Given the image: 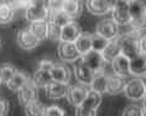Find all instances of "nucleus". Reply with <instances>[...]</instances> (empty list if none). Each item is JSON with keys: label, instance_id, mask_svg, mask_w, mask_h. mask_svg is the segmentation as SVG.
<instances>
[{"label": "nucleus", "instance_id": "17", "mask_svg": "<svg viewBox=\"0 0 146 116\" xmlns=\"http://www.w3.org/2000/svg\"><path fill=\"white\" fill-rule=\"evenodd\" d=\"M111 66H113L114 73L116 75H119V77L124 78L130 74V59L121 53L111 62Z\"/></svg>", "mask_w": 146, "mask_h": 116}, {"label": "nucleus", "instance_id": "7", "mask_svg": "<svg viewBox=\"0 0 146 116\" xmlns=\"http://www.w3.org/2000/svg\"><path fill=\"white\" fill-rule=\"evenodd\" d=\"M26 19L31 22H38V21H46L50 17V9L43 3H35L30 9L26 10L25 14Z\"/></svg>", "mask_w": 146, "mask_h": 116}, {"label": "nucleus", "instance_id": "26", "mask_svg": "<svg viewBox=\"0 0 146 116\" xmlns=\"http://www.w3.org/2000/svg\"><path fill=\"white\" fill-rule=\"evenodd\" d=\"M71 21H72V19L63 11V10L50 13V21L48 22L54 25V26H57V27H60V28L66 26V25L69 24Z\"/></svg>", "mask_w": 146, "mask_h": 116}, {"label": "nucleus", "instance_id": "6", "mask_svg": "<svg viewBox=\"0 0 146 116\" xmlns=\"http://www.w3.org/2000/svg\"><path fill=\"white\" fill-rule=\"evenodd\" d=\"M88 92H89V89H88V86H86V85H82V84L71 85V86H68V89H67L66 98H67L69 104L79 106L87 98Z\"/></svg>", "mask_w": 146, "mask_h": 116}, {"label": "nucleus", "instance_id": "1", "mask_svg": "<svg viewBox=\"0 0 146 116\" xmlns=\"http://www.w3.org/2000/svg\"><path fill=\"white\" fill-rule=\"evenodd\" d=\"M142 36H144V31L133 30V28H131L130 32H126L121 36L119 35L121 54H124L129 59H133V58L140 56V40L142 38Z\"/></svg>", "mask_w": 146, "mask_h": 116}, {"label": "nucleus", "instance_id": "24", "mask_svg": "<svg viewBox=\"0 0 146 116\" xmlns=\"http://www.w3.org/2000/svg\"><path fill=\"white\" fill-rule=\"evenodd\" d=\"M31 82H32V84L38 89V88H46V86L53 80H52V78H51L50 72L37 69L35 72V74H34V77H32Z\"/></svg>", "mask_w": 146, "mask_h": 116}, {"label": "nucleus", "instance_id": "14", "mask_svg": "<svg viewBox=\"0 0 146 116\" xmlns=\"http://www.w3.org/2000/svg\"><path fill=\"white\" fill-rule=\"evenodd\" d=\"M40 41L32 35L29 28H24L17 32V45L23 49H34L38 46Z\"/></svg>", "mask_w": 146, "mask_h": 116}, {"label": "nucleus", "instance_id": "22", "mask_svg": "<svg viewBox=\"0 0 146 116\" xmlns=\"http://www.w3.org/2000/svg\"><path fill=\"white\" fill-rule=\"evenodd\" d=\"M74 46L77 51L81 53V56H84L92 51V34L88 32H82V35L74 42Z\"/></svg>", "mask_w": 146, "mask_h": 116}, {"label": "nucleus", "instance_id": "2", "mask_svg": "<svg viewBox=\"0 0 146 116\" xmlns=\"http://www.w3.org/2000/svg\"><path fill=\"white\" fill-rule=\"evenodd\" d=\"M129 11L131 28L144 31L146 28V4L142 1H129Z\"/></svg>", "mask_w": 146, "mask_h": 116}, {"label": "nucleus", "instance_id": "30", "mask_svg": "<svg viewBox=\"0 0 146 116\" xmlns=\"http://www.w3.org/2000/svg\"><path fill=\"white\" fill-rule=\"evenodd\" d=\"M16 72H17L16 68L13 64H9V63L0 64V79H1V83H5L6 84L15 75Z\"/></svg>", "mask_w": 146, "mask_h": 116}, {"label": "nucleus", "instance_id": "41", "mask_svg": "<svg viewBox=\"0 0 146 116\" xmlns=\"http://www.w3.org/2000/svg\"><path fill=\"white\" fill-rule=\"evenodd\" d=\"M1 43H3V42H1V38H0V48H1Z\"/></svg>", "mask_w": 146, "mask_h": 116}, {"label": "nucleus", "instance_id": "3", "mask_svg": "<svg viewBox=\"0 0 146 116\" xmlns=\"http://www.w3.org/2000/svg\"><path fill=\"white\" fill-rule=\"evenodd\" d=\"M113 11V21L120 26L130 25L131 17L129 11V1H115L111 9Z\"/></svg>", "mask_w": 146, "mask_h": 116}, {"label": "nucleus", "instance_id": "38", "mask_svg": "<svg viewBox=\"0 0 146 116\" xmlns=\"http://www.w3.org/2000/svg\"><path fill=\"white\" fill-rule=\"evenodd\" d=\"M140 51L142 54L146 56V35L142 36V38L140 40Z\"/></svg>", "mask_w": 146, "mask_h": 116}, {"label": "nucleus", "instance_id": "27", "mask_svg": "<svg viewBox=\"0 0 146 116\" xmlns=\"http://www.w3.org/2000/svg\"><path fill=\"white\" fill-rule=\"evenodd\" d=\"M15 15V9L11 3H0V24L11 22Z\"/></svg>", "mask_w": 146, "mask_h": 116}, {"label": "nucleus", "instance_id": "11", "mask_svg": "<svg viewBox=\"0 0 146 116\" xmlns=\"http://www.w3.org/2000/svg\"><path fill=\"white\" fill-rule=\"evenodd\" d=\"M51 78H52L53 82L61 83V84H66L67 85L69 80H71V69L69 67L64 66L62 63H54L53 67L51 68L50 71Z\"/></svg>", "mask_w": 146, "mask_h": 116}, {"label": "nucleus", "instance_id": "43", "mask_svg": "<svg viewBox=\"0 0 146 116\" xmlns=\"http://www.w3.org/2000/svg\"><path fill=\"white\" fill-rule=\"evenodd\" d=\"M0 84H1V79H0Z\"/></svg>", "mask_w": 146, "mask_h": 116}, {"label": "nucleus", "instance_id": "23", "mask_svg": "<svg viewBox=\"0 0 146 116\" xmlns=\"http://www.w3.org/2000/svg\"><path fill=\"white\" fill-rule=\"evenodd\" d=\"M29 30L32 32V35H34L38 41H42V40L47 38V36H48V22H47V21L31 22Z\"/></svg>", "mask_w": 146, "mask_h": 116}, {"label": "nucleus", "instance_id": "33", "mask_svg": "<svg viewBox=\"0 0 146 116\" xmlns=\"http://www.w3.org/2000/svg\"><path fill=\"white\" fill-rule=\"evenodd\" d=\"M45 116H67V114L58 105H50L45 109Z\"/></svg>", "mask_w": 146, "mask_h": 116}, {"label": "nucleus", "instance_id": "37", "mask_svg": "<svg viewBox=\"0 0 146 116\" xmlns=\"http://www.w3.org/2000/svg\"><path fill=\"white\" fill-rule=\"evenodd\" d=\"M9 112V103L8 100L0 98V116H5Z\"/></svg>", "mask_w": 146, "mask_h": 116}, {"label": "nucleus", "instance_id": "19", "mask_svg": "<svg viewBox=\"0 0 146 116\" xmlns=\"http://www.w3.org/2000/svg\"><path fill=\"white\" fill-rule=\"evenodd\" d=\"M30 80H31L30 77H29L25 72H19L17 71L15 73V75H14V77L10 79L8 83H6V86H8L9 90L17 93L24 85H26Z\"/></svg>", "mask_w": 146, "mask_h": 116}, {"label": "nucleus", "instance_id": "28", "mask_svg": "<svg viewBox=\"0 0 146 116\" xmlns=\"http://www.w3.org/2000/svg\"><path fill=\"white\" fill-rule=\"evenodd\" d=\"M107 82H108V75L105 74V72L103 73H98L94 75V79L90 84V90L99 94L105 93V88H107Z\"/></svg>", "mask_w": 146, "mask_h": 116}, {"label": "nucleus", "instance_id": "20", "mask_svg": "<svg viewBox=\"0 0 146 116\" xmlns=\"http://www.w3.org/2000/svg\"><path fill=\"white\" fill-rule=\"evenodd\" d=\"M121 53V49H120V43H119V36L111 41H109L108 46L105 47V49L102 52V56H103L105 62H113L119 54Z\"/></svg>", "mask_w": 146, "mask_h": 116}, {"label": "nucleus", "instance_id": "34", "mask_svg": "<svg viewBox=\"0 0 146 116\" xmlns=\"http://www.w3.org/2000/svg\"><path fill=\"white\" fill-rule=\"evenodd\" d=\"M142 114H144V111L137 105H129L123 111V116H142Z\"/></svg>", "mask_w": 146, "mask_h": 116}, {"label": "nucleus", "instance_id": "8", "mask_svg": "<svg viewBox=\"0 0 146 116\" xmlns=\"http://www.w3.org/2000/svg\"><path fill=\"white\" fill-rule=\"evenodd\" d=\"M126 98H129L131 100H140L144 99V96L146 95L144 84L141 82V78H134L131 80L126 82L125 89H124Z\"/></svg>", "mask_w": 146, "mask_h": 116}, {"label": "nucleus", "instance_id": "35", "mask_svg": "<svg viewBox=\"0 0 146 116\" xmlns=\"http://www.w3.org/2000/svg\"><path fill=\"white\" fill-rule=\"evenodd\" d=\"M47 38H51V40H53V41H60L61 28L48 22V36H47Z\"/></svg>", "mask_w": 146, "mask_h": 116}, {"label": "nucleus", "instance_id": "42", "mask_svg": "<svg viewBox=\"0 0 146 116\" xmlns=\"http://www.w3.org/2000/svg\"><path fill=\"white\" fill-rule=\"evenodd\" d=\"M142 116H146V112H144V114H142Z\"/></svg>", "mask_w": 146, "mask_h": 116}, {"label": "nucleus", "instance_id": "4", "mask_svg": "<svg viewBox=\"0 0 146 116\" xmlns=\"http://www.w3.org/2000/svg\"><path fill=\"white\" fill-rule=\"evenodd\" d=\"M82 62L84 63L94 74L103 73L104 72L105 61H104L103 56H102V53L90 51V52L84 54V56H82Z\"/></svg>", "mask_w": 146, "mask_h": 116}, {"label": "nucleus", "instance_id": "18", "mask_svg": "<svg viewBox=\"0 0 146 116\" xmlns=\"http://www.w3.org/2000/svg\"><path fill=\"white\" fill-rule=\"evenodd\" d=\"M67 89H68V86L66 84H61V83H57V82H51L45 88L47 98L53 99V100H57V99H61V98L66 96Z\"/></svg>", "mask_w": 146, "mask_h": 116}, {"label": "nucleus", "instance_id": "5", "mask_svg": "<svg viewBox=\"0 0 146 116\" xmlns=\"http://www.w3.org/2000/svg\"><path fill=\"white\" fill-rule=\"evenodd\" d=\"M97 35L111 41L119 36V26L113 21V19H104L97 25Z\"/></svg>", "mask_w": 146, "mask_h": 116}, {"label": "nucleus", "instance_id": "29", "mask_svg": "<svg viewBox=\"0 0 146 116\" xmlns=\"http://www.w3.org/2000/svg\"><path fill=\"white\" fill-rule=\"evenodd\" d=\"M45 105L41 101L36 100L25 106V114L26 116H45Z\"/></svg>", "mask_w": 146, "mask_h": 116}, {"label": "nucleus", "instance_id": "31", "mask_svg": "<svg viewBox=\"0 0 146 116\" xmlns=\"http://www.w3.org/2000/svg\"><path fill=\"white\" fill-rule=\"evenodd\" d=\"M108 43H109L108 40H105L102 36L97 34L92 35V51H94V52L102 53L105 49V47L108 46Z\"/></svg>", "mask_w": 146, "mask_h": 116}, {"label": "nucleus", "instance_id": "39", "mask_svg": "<svg viewBox=\"0 0 146 116\" xmlns=\"http://www.w3.org/2000/svg\"><path fill=\"white\" fill-rule=\"evenodd\" d=\"M142 110H144V112H146V95L144 96V103H142Z\"/></svg>", "mask_w": 146, "mask_h": 116}, {"label": "nucleus", "instance_id": "36", "mask_svg": "<svg viewBox=\"0 0 146 116\" xmlns=\"http://www.w3.org/2000/svg\"><path fill=\"white\" fill-rule=\"evenodd\" d=\"M53 64H54V62H52V61H50V59H43V61H41V62L38 63V69L50 72L51 68L53 67Z\"/></svg>", "mask_w": 146, "mask_h": 116}, {"label": "nucleus", "instance_id": "32", "mask_svg": "<svg viewBox=\"0 0 146 116\" xmlns=\"http://www.w3.org/2000/svg\"><path fill=\"white\" fill-rule=\"evenodd\" d=\"M76 116H97V109L86 103H82L76 109Z\"/></svg>", "mask_w": 146, "mask_h": 116}, {"label": "nucleus", "instance_id": "10", "mask_svg": "<svg viewBox=\"0 0 146 116\" xmlns=\"http://www.w3.org/2000/svg\"><path fill=\"white\" fill-rule=\"evenodd\" d=\"M82 35V30L79 25L76 21H71L66 26L61 28V38L60 42H68L74 43L78 40V37Z\"/></svg>", "mask_w": 146, "mask_h": 116}, {"label": "nucleus", "instance_id": "16", "mask_svg": "<svg viewBox=\"0 0 146 116\" xmlns=\"http://www.w3.org/2000/svg\"><path fill=\"white\" fill-rule=\"evenodd\" d=\"M125 85H126V82L123 77H119V75H116V74L108 75L105 93H108L109 95H116V94L124 92Z\"/></svg>", "mask_w": 146, "mask_h": 116}, {"label": "nucleus", "instance_id": "15", "mask_svg": "<svg viewBox=\"0 0 146 116\" xmlns=\"http://www.w3.org/2000/svg\"><path fill=\"white\" fill-rule=\"evenodd\" d=\"M114 6L113 1H104V0H89L87 1V9L93 15H105Z\"/></svg>", "mask_w": 146, "mask_h": 116}, {"label": "nucleus", "instance_id": "13", "mask_svg": "<svg viewBox=\"0 0 146 116\" xmlns=\"http://www.w3.org/2000/svg\"><path fill=\"white\" fill-rule=\"evenodd\" d=\"M74 75H76V78H77V80H78L79 84L88 86V85L92 84V82L94 79V75H96V74H94L93 72L90 71L89 68L82 62V59H81L74 66Z\"/></svg>", "mask_w": 146, "mask_h": 116}, {"label": "nucleus", "instance_id": "9", "mask_svg": "<svg viewBox=\"0 0 146 116\" xmlns=\"http://www.w3.org/2000/svg\"><path fill=\"white\" fill-rule=\"evenodd\" d=\"M57 54L63 62H74L78 58H81V53L77 51L74 43L60 42L57 47Z\"/></svg>", "mask_w": 146, "mask_h": 116}, {"label": "nucleus", "instance_id": "21", "mask_svg": "<svg viewBox=\"0 0 146 116\" xmlns=\"http://www.w3.org/2000/svg\"><path fill=\"white\" fill-rule=\"evenodd\" d=\"M130 74L144 77L146 75V56L140 54V56L130 59Z\"/></svg>", "mask_w": 146, "mask_h": 116}, {"label": "nucleus", "instance_id": "25", "mask_svg": "<svg viewBox=\"0 0 146 116\" xmlns=\"http://www.w3.org/2000/svg\"><path fill=\"white\" fill-rule=\"evenodd\" d=\"M62 10L71 17H79V15L82 14V3L81 1H76V0H69V1H63L62 5Z\"/></svg>", "mask_w": 146, "mask_h": 116}, {"label": "nucleus", "instance_id": "12", "mask_svg": "<svg viewBox=\"0 0 146 116\" xmlns=\"http://www.w3.org/2000/svg\"><path fill=\"white\" fill-rule=\"evenodd\" d=\"M17 100L24 106L37 100V88L32 84L31 80L17 92Z\"/></svg>", "mask_w": 146, "mask_h": 116}, {"label": "nucleus", "instance_id": "40", "mask_svg": "<svg viewBox=\"0 0 146 116\" xmlns=\"http://www.w3.org/2000/svg\"><path fill=\"white\" fill-rule=\"evenodd\" d=\"M141 82H142V84H144V88H145V92H146V75H144V77L141 78Z\"/></svg>", "mask_w": 146, "mask_h": 116}]
</instances>
